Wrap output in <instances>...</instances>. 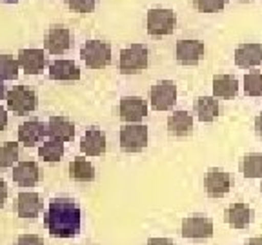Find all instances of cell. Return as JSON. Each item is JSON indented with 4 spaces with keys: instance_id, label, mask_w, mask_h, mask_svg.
Masks as SVG:
<instances>
[{
    "instance_id": "cell-1",
    "label": "cell",
    "mask_w": 262,
    "mask_h": 245,
    "mask_svg": "<svg viewBox=\"0 0 262 245\" xmlns=\"http://www.w3.org/2000/svg\"><path fill=\"white\" fill-rule=\"evenodd\" d=\"M44 224L55 238H73L80 233L82 214L77 202L71 198H55L49 202Z\"/></svg>"
},
{
    "instance_id": "cell-2",
    "label": "cell",
    "mask_w": 262,
    "mask_h": 245,
    "mask_svg": "<svg viewBox=\"0 0 262 245\" xmlns=\"http://www.w3.org/2000/svg\"><path fill=\"white\" fill-rule=\"evenodd\" d=\"M177 26V15L169 8H153L147 11L146 28L151 37H166L171 35Z\"/></svg>"
},
{
    "instance_id": "cell-3",
    "label": "cell",
    "mask_w": 262,
    "mask_h": 245,
    "mask_svg": "<svg viewBox=\"0 0 262 245\" xmlns=\"http://www.w3.org/2000/svg\"><path fill=\"white\" fill-rule=\"evenodd\" d=\"M147 62H149V53H147L146 45L133 44L120 51V58H119L120 73L124 75L142 73L147 67Z\"/></svg>"
},
{
    "instance_id": "cell-4",
    "label": "cell",
    "mask_w": 262,
    "mask_h": 245,
    "mask_svg": "<svg viewBox=\"0 0 262 245\" xmlns=\"http://www.w3.org/2000/svg\"><path fill=\"white\" fill-rule=\"evenodd\" d=\"M80 57L91 69H104L111 64V45L102 40H88L82 45Z\"/></svg>"
},
{
    "instance_id": "cell-5",
    "label": "cell",
    "mask_w": 262,
    "mask_h": 245,
    "mask_svg": "<svg viewBox=\"0 0 262 245\" xmlns=\"http://www.w3.org/2000/svg\"><path fill=\"white\" fill-rule=\"evenodd\" d=\"M6 102H8L9 111L22 116V114H28L37 109L38 98L33 89H28L24 86H15L11 91L6 93Z\"/></svg>"
},
{
    "instance_id": "cell-6",
    "label": "cell",
    "mask_w": 262,
    "mask_h": 245,
    "mask_svg": "<svg viewBox=\"0 0 262 245\" xmlns=\"http://www.w3.org/2000/svg\"><path fill=\"white\" fill-rule=\"evenodd\" d=\"M147 145V127L142 124H126L120 127V147L124 153H140Z\"/></svg>"
},
{
    "instance_id": "cell-7",
    "label": "cell",
    "mask_w": 262,
    "mask_h": 245,
    "mask_svg": "<svg viewBox=\"0 0 262 245\" xmlns=\"http://www.w3.org/2000/svg\"><path fill=\"white\" fill-rule=\"evenodd\" d=\"M149 100L155 111H168L177 102V86L171 80H160L149 91Z\"/></svg>"
},
{
    "instance_id": "cell-8",
    "label": "cell",
    "mask_w": 262,
    "mask_h": 245,
    "mask_svg": "<svg viewBox=\"0 0 262 245\" xmlns=\"http://www.w3.org/2000/svg\"><path fill=\"white\" fill-rule=\"evenodd\" d=\"M204 187L208 196H211V198H222L231 189V175L221 167L208 169L204 178Z\"/></svg>"
},
{
    "instance_id": "cell-9",
    "label": "cell",
    "mask_w": 262,
    "mask_h": 245,
    "mask_svg": "<svg viewBox=\"0 0 262 245\" xmlns=\"http://www.w3.org/2000/svg\"><path fill=\"white\" fill-rule=\"evenodd\" d=\"M119 113L126 124H139L147 114V102L140 96H122Z\"/></svg>"
},
{
    "instance_id": "cell-10",
    "label": "cell",
    "mask_w": 262,
    "mask_h": 245,
    "mask_svg": "<svg viewBox=\"0 0 262 245\" xmlns=\"http://www.w3.org/2000/svg\"><path fill=\"white\" fill-rule=\"evenodd\" d=\"M71 45V33L64 26H53L49 28L44 38V47L49 55H62Z\"/></svg>"
},
{
    "instance_id": "cell-11",
    "label": "cell",
    "mask_w": 262,
    "mask_h": 245,
    "mask_svg": "<svg viewBox=\"0 0 262 245\" xmlns=\"http://www.w3.org/2000/svg\"><path fill=\"white\" fill-rule=\"evenodd\" d=\"M182 236L204 240L213 236V222L208 216H188L182 220Z\"/></svg>"
},
{
    "instance_id": "cell-12",
    "label": "cell",
    "mask_w": 262,
    "mask_h": 245,
    "mask_svg": "<svg viewBox=\"0 0 262 245\" xmlns=\"http://www.w3.org/2000/svg\"><path fill=\"white\" fill-rule=\"evenodd\" d=\"M204 51V42L201 40H179L175 47V57L177 62L182 65H196Z\"/></svg>"
},
{
    "instance_id": "cell-13",
    "label": "cell",
    "mask_w": 262,
    "mask_h": 245,
    "mask_svg": "<svg viewBox=\"0 0 262 245\" xmlns=\"http://www.w3.org/2000/svg\"><path fill=\"white\" fill-rule=\"evenodd\" d=\"M16 62L26 75H38L48 65L44 49H20Z\"/></svg>"
},
{
    "instance_id": "cell-14",
    "label": "cell",
    "mask_w": 262,
    "mask_h": 245,
    "mask_svg": "<svg viewBox=\"0 0 262 245\" xmlns=\"http://www.w3.org/2000/svg\"><path fill=\"white\" fill-rule=\"evenodd\" d=\"M235 64L242 69H250L262 64V44L244 42L235 49Z\"/></svg>"
},
{
    "instance_id": "cell-15",
    "label": "cell",
    "mask_w": 262,
    "mask_h": 245,
    "mask_svg": "<svg viewBox=\"0 0 262 245\" xmlns=\"http://www.w3.org/2000/svg\"><path fill=\"white\" fill-rule=\"evenodd\" d=\"M44 136H48V126L40 120H29L18 127V142L24 143L26 147H35L44 140Z\"/></svg>"
},
{
    "instance_id": "cell-16",
    "label": "cell",
    "mask_w": 262,
    "mask_h": 245,
    "mask_svg": "<svg viewBox=\"0 0 262 245\" xmlns=\"http://www.w3.org/2000/svg\"><path fill=\"white\" fill-rule=\"evenodd\" d=\"M224 218L228 222L229 227L233 229H244L253 222V209L248 204H242V202H235L231 204L224 212Z\"/></svg>"
},
{
    "instance_id": "cell-17",
    "label": "cell",
    "mask_w": 262,
    "mask_h": 245,
    "mask_svg": "<svg viewBox=\"0 0 262 245\" xmlns=\"http://www.w3.org/2000/svg\"><path fill=\"white\" fill-rule=\"evenodd\" d=\"M38 178H40V169H38V163L33 162V160L18 162L15 165V169H13V180L20 187H33V185H37Z\"/></svg>"
},
{
    "instance_id": "cell-18",
    "label": "cell",
    "mask_w": 262,
    "mask_h": 245,
    "mask_svg": "<svg viewBox=\"0 0 262 245\" xmlns=\"http://www.w3.org/2000/svg\"><path fill=\"white\" fill-rule=\"evenodd\" d=\"M80 151L88 156H100L106 153V135L104 131L91 127L84 133L80 140Z\"/></svg>"
},
{
    "instance_id": "cell-19",
    "label": "cell",
    "mask_w": 262,
    "mask_h": 245,
    "mask_svg": "<svg viewBox=\"0 0 262 245\" xmlns=\"http://www.w3.org/2000/svg\"><path fill=\"white\" fill-rule=\"evenodd\" d=\"M48 126V136L55 142H70L75 136V126L64 116H51Z\"/></svg>"
},
{
    "instance_id": "cell-20",
    "label": "cell",
    "mask_w": 262,
    "mask_h": 245,
    "mask_svg": "<svg viewBox=\"0 0 262 245\" xmlns=\"http://www.w3.org/2000/svg\"><path fill=\"white\" fill-rule=\"evenodd\" d=\"M42 211L40 196L33 191H24L16 196V214L20 218H37Z\"/></svg>"
},
{
    "instance_id": "cell-21",
    "label": "cell",
    "mask_w": 262,
    "mask_h": 245,
    "mask_svg": "<svg viewBox=\"0 0 262 245\" xmlns=\"http://www.w3.org/2000/svg\"><path fill=\"white\" fill-rule=\"evenodd\" d=\"M195 113L201 122H213L222 114V106L215 96H199L195 102Z\"/></svg>"
},
{
    "instance_id": "cell-22",
    "label": "cell",
    "mask_w": 262,
    "mask_h": 245,
    "mask_svg": "<svg viewBox=\"0 0 262 245\" xmlns=\"http://www.w3.org/2000/svg\"><path fill=\"white\" fill-rule=\"evenodd\" d=\"M51 80H78L80 69L73 60H55L49 64Z\"/></svg>"
},
{
    "instance_id": "cell-23",
    "label": "cell",
    "mask_w": 262,
    "mask_h": 245,
    "mask_svg": "<svg viewBox=\"0 0 262 245\" xmlns=\"http://www.w3.org/2000/svg\"><path fill=\"white\" fill-rule=\"evenodd\" d=\"M168 131L173 136H188L193 131V116L188 111H175L168 118Z\"/></svg>"
},
{
    "instance_id": "cell-24",
    "label": "cell",
    "mask_w": 262,
    "mask_h": 245,
    "mask_svg": "<svg viewBox=\"0 0 262 245\" xmlns=\"http://www.w3.org/2000/svg\"><path fill=\"white\" fill-rule=\"evenodd\" d=\"M238 93V80L231 75H215L213 77V96L233 98Z\"/></svg>"
},
{
    "instance_id": "cell-25",
    "label": "cell",
    "mask_w": 262,
    "mask_h": 245,
    "mask_svg": "<svg viewBox=\"0 0 262 245\" xmlns=\"http://www.w3.org/2000/svg\"><path fill=\"white\" fill-rule=\"evenodd\" d=\"M70 178L75 182H91L95 178V167L93 163L88 162L86 158H75L70 163Z\"/></svg>"
},
{
    "instance_id": "cell-26",
    "label": "cell",
    "mask_w": 262,
    "mask_h": 245,
    "mask_svg": "<svg viewBox=\"0 0 262 245\" xmlns=\"http://www.w3.org/2000/svg\"><path fill=\"white\" fill-rule=\"evenodd\" d=\"M242 175L246 178H262V153H250L242 158Z\"/></svg>"
},
{
    "instance_id": "cell-27",
    "label": "cell",
    "mask_w": 262,
    "mask_h": 245,
    "mask_svg": "<svg viewBox=\"0 0 262 245\" xmlns=\"http://www.w3.org/2000/svg\"><path fill=\"white\" fill-rule=\"evenodd\" d=\"M38 156H40L44 162H58V160L64 156V143L62 142H55V140H49L44 142V145L38 149Z\"/></svg>"
},
{
    "instance_id": "cell-28",
    "label": "cell",
    "mask_w": 262,
    "mask_h": 245,
    "mask_svg": "<svg viewBox=\"0 0 262 245\" xmlns=\"http://www.w3.org/2000/svg\"><path fill=\"white\" fill-rule=\"evenodd\" d=\"M18 62L11 55H0V82L16 80L18 77Z\"/></svg>"
},
{
    "instance_id": "cell-29",
    "label": "cell",
    "mask_w": 262,
    "mask_h": 245,
    "mask_svg": "<svg viewBox=\"0 0 262 245\" xmlns=\"http://www.w3.org/2000/svg\"><path fill=\"white\" fill-rule=\"evenodd\" d=\"M18 143L16 142H6L0 145V169L13 167L15 162L18 160Z\"/></svg>"
},
{
    "instance_id": "cell-30",
    "label": "cell",
    "mask_w": 262,
    "mask_h": 245,
    "mask_svg": "<svg viewBox=\"0 0 262 245\" xmlns=\"http://www.w3.org/2000/svg\"><path fill=\"white\" fill-rule=\"evenodd\" d=\"M244 93L248 96H260L262 94V73L251 71L244 77Z\"/></svg>"
},
{
    "instance_id": "cell-31",
    "label": "cell",
    "mask_w": 262,
    "mask_h": 245,
    "mask_svg": "<svg viewBox=\"0 0 262 245\" xmlns=\"http://www.w3.org/2000/svg\"><path fill=\"white\" fill-rule=\"evenodd\" d=\"M193 6L201 13H215L224 8L226 0H193Z\"/></svg>"
},
{
    "instance_id": "cell-32",
    "label": "cell",
    "mask_w": 262,
    "mask_h": 245,
    "mask_svg": "<svg viewBox=\"0 0 262 245\" xmlns=\"http://www.w3.org/2000/svg\"><path fill=\"white\" fill-rule=\"evenodd\" d=\"M66 2H68V8L77 13H91L97 4V0H66Z\"/></svg>"
},
{
    "instance_id": "cell-33",
    "label": "cell",
    "mask_w": 262,
    "mask_h": 245,
    "mask_svg": "<svg viewBox=\"0 0 262 245\" xmlns=\"http://www.w3.org/2000/svg\"><path fill=\"white\" fill-rule=\"evenodd\" d=\"M16 245H44V240L37 234H22Z\"/></svg>"
},
{
    "instance_id": "cell-34",
    "label": "cell",
    "mask_w": 262,
    "mask_h": 245,
    "mask_svg": "<svg viewBox=\"0 0 262 245\" xmlns=\"http://www.w3.org/2000/svg\"><path fill=\"white\" fill-rule=\"evenodd\" d=\"M6 200H8V185L2 178H0V209L4 207Z\"/></svg>"
},
{
    "instance_id": "cell-35",
    "label": "cell",
    "mask_w": 262,
    "mask_h": 245,
    "mask_svg": "<svg viewBox=\"0 0 262 245\" xmlns=\"http://www.w3.org/2000/svg\"><path fill=\"white\" fill-rule=\"evenodd\" d=\"M147 245H175L169 238H149Z\"/></svg>"
},
{
    "instance_id": "cell-36",
    "label": "cell",
    "mask_w": 262,
    "mask_h": 245,
    "mask_svg": "<svg viewBox=\"0 0 262 245\" xmlns=\"http://www.w3.org/2000/svg\"><path fill=\"white\" fill-rule=\"evenodd\" d=\"M6 127H8V111L0 106V131H4Z\"/></svg>"
},
{
    "instance_id": "cell-37",
    "label": "cell",
    "mask_w": 262,
    "mask_h": 245,
    "mask_svg": "<svg viewBox=\"0 0 262 245\" xmlns=\"http://www.w3.org/2000/svg\"><path fill=\"white\" fill-rule=\"evenodd\" d=\"M255 133L262 138V113L257 114V118H255Z\"/></svg>"
},
{
    "instance_id": "cell-38",
    "label": "cell",
    "mask_w": 262,
    "mask_h": 245,
    "mask_svg": "<svg viewBox=\"0 0 262 245\" xmlns=\"http://www.w3.org/2000/svg\"><path fill=\"white\" fill-rule=\"evenodd\" d=\"M246 245H262V236H255V238H250V240L246 241Z\"/></svg>"
},
{
    "instance_id": "cell-39",
    "label": "cell",
    "mask_w": 262,
    "mask_h": 245,
    "mask_svg": "<svg viewBox=\"0 0 262 245\" xmlns=\"http://www.w3.org/2000/svg\"><path fill=\"white\" fill-rule=\"evenodd\" d=\"M6 96V86H4V82H0V100Z\"/></svg>"
},
{
    "instance_id": "cell-40",
    "label": "cell",
    "mask_w": 262,
    "mask_h": 245,
    "mask_svg": "<svg viewBox=\"0 0 262 245\" xmlns=\"http://www.w3.org/2000/svg\"><path fill=\"white\" fill-rule=\"evenodd\" d=\"M2 2H6V4H15V2H18V0H2Z\"/></svg>"
},
{
    "instance_id": "cell-41",
    "label": "cell",
    "mask_w": 262,
    "mask_h": 245,
    "mask_svg": "<svg viewBox=\"0 0 262 245\" xmlns=\"http://www.w3.org/2000/svg\"><path fill=\"white\" fill-rule=\"evenodd\" d=\"M241 2H250V0H241Z\"/></svg>"
},
{
    "instance_id": "cell-42",
    "label": "cell",
    "mask_w": 262,
    "mask_h": 245,
    "mask_svg": "<svg viewBox=\"0 0 262 245\" xmlns=\"http://www.w3.org/2000/svg\"><path fill=\"white\" fill-rule=\"evenodd\" d=\"M260 191H262V185H260Z\"/></svg>"
}]
</instances>
